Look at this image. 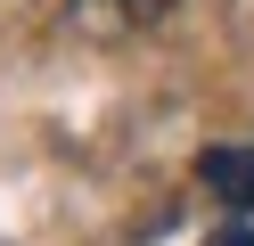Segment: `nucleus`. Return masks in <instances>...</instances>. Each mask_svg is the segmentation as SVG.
<instances>
[{
    "label": "nucleus",
    "mask_w": 254,
    "mask_h": 246,
    "mask_svg": "<svg viewBox=\"0 0 254 246\" xmlns=\"http://www.w3.org/2000/svg\"><path fill=\"white\" fill-rule=\"evenodd\" d=\"M156 16H172V0H66V25L90 41H123V33H148Z\"/></svg>",
    "instance_id": "1"
},
{
    "label": "nucleus",
    "mask_w": 254,
    "mask_h": 246,
    "mask_svg": "<svg viewBox=\"0 0 254 246\" xmlns=\"http://www.w3.org/2000/svg\"><path fill=\"white\" fill-rule=\"evenodd\" d=\"M197 180H205L230 213H254V148H238V140L205 148V156H197Z\"/></svg>",
    "instance_id": "2"
},
{
    "label": "nucleus",
    "mask_w": 254,
    "mask_h": 246,
    "mask_svg": "<svg viewBox=\"0 0 254 246\" xmlns=\"http://www.w3.org/2000/svg\"><path fill=\"white\" fill-rule=\"evenodd\" d=\"M213 246H254V230H246V222H230V230H213Z\"/></svg>",
    "instance_id": "3"
}]
</instances>
